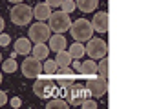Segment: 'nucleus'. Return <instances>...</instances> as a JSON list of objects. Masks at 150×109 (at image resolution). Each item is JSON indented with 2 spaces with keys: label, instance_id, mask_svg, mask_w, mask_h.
<instances>
[{
  "label": "nucleus",
  "instance_id": "3",
  "mask_svg": "<svg viewBox=\"0 0 150 109\" xmlns=\"http://www.w3.org/2000/svg\"><path fill=\"white\" fill-rule=\"evenodd\" d=\"M70 33L73 35V38L77 42H88L93 35V26L92 22L86 20V18H79L71 22V27H70Z\"/></svg>",
  "mask_w": 150,
  "mask_h": 109
},
{
  "label": "nucleus",
  "instance_id": "13",
  "mask_svg": "<svg viewBox=\"0 0 150 109\" xmlns=\"http://www.w3.org/2000/svg\"><path fill=\"white\" fill-rule=\"evenodd\" d=\"M79 73H81L82 76H95V75H97V64H95L93 58H90V60L82 62Z\"/></svg>",
  "mask_w": 150,
  "mask_h": 109
},
{
  "label": "nucleus",
  "instance_id": "21",
  "mask_svg": "<svg viewBox=\"0 0 150 109\" xmlns=\"http://www.w3.org/2000/svg\"><path fill=\"white\" fill-rule=\"evenodd\" d=\"M97 75L103 78H108V60L103 56V60L97 64Z\"/></svg>",
  "mask_w": 150,
  "mask_h": 109
},
{
  "label": "nucleus",
  "instance_id": "29",
  "mask_svg": "<svg viewBox=\"0 0 150 109\" xmlns=\"http://www.w3.org/2000/svg\"><path fill=\"white\" fill-rule=\"evenodd\" d=\"M71 64H73L75 73H79V71H81V64H82V62H81V60H75V62H71Z\"/></svg>",
  "mask_w": 150,
  "mask_h": 109
},
{
  "label": "nucleus",
  "instance_id": "23",
  "mask_svg": "<svg viewBox=\"0 0 150 109\" xmlns=\"http://www.w3.org/2000/svg\"><path fill=\"white\" fill-rule=\"evenodd\" d=\"M61 9L66 11V13H73L77 9V4H75V0H62L61 2Z\"/></svg>",
  "mask_w": 150,
  "mask_h": 109
},
{
  "label": "nucleus",
  "instance_id": "16",
  "mask_svg": "<svg viewBox=\"0 0 150 109\" xmlns=\"http://www.w3.org/2000/svg\"><path fill=\"white\" fill-rule=\"evenodd\" d=\"M75 4H77V7L82 13H92V11H95L99 0H75Z\"/></svg>",
  "mask_w": 150,
  "mask_h": 109
},
{
  "label": "nucleus",
  "instance_id": "8",
  "mask_svg": "<svg viewBox=\"0 0 150 109\" xmlns=\"http://www.w3.org/2000/svg\"><path fill=\"white\" fill-rule=\"evenodd\" d=\"M106 42L101 40V38H90L88 40V46H86V53L90 58H93V60H97V58H103L106 56Z\"/></svg>",
  "mask_w": 150,
  "mask_h": 109
},
{
  "label": "nucleus",
  "instance_id": "32",
  "mask_svg": "<svg viewBox=\"0 0 150 109\" xmlns=\"http://www.w3.org/2000/svg\"><path fill=\"white\" fill-rule=\"evenodd\" d=\"M0 84H2V73H0Z\"/></svg>",
  "mask_w": 150,
  "mask_h": 109
},
{
  "label": "nucleus",
  "instance_id": "17",
  "mask_svg": "<svg viewBox=\"0 0 150 109\" xmlns=\"http://www.w3.org/2000/svg\"><path fill=\"white\" fill-rule=\"evenodd\" d=\"M68 53L71 55L73 60H81L82 55L86 53V47L82 46V42H75V44H71V46H70V51H68Z\"/></svg>",
  "mask_w": 150,
  "mask_h": 109
},
{
  "label": "nucleus",
  "instance_id": "4",
  "mask_svg": "<svg viewBox=\"0 0 150 109\" xmlns=\"http://www.w3.org/2000/svg\"><path fill=\"white\" fill-rule=\"evenodd\" d=\"M48 26H50L51 31H55V33H66V31H70V27H71L70 13H66L62 9L51 13V17L48 18Z\"/></svg>",
  "mask_w": 150,
  "mask_h": 109
},
{
  "label": "nucleus",
  "instance_id": "12",
  "mask_svg": "<svg viewBox=\"0 0 150 109\" xmlns=\"http://www.w3.org/2000/svg\"><path fill=\"white\" fill-rule=\"evenodd\" d=\"M50 49L53 51V53H59V51H62V49H66V38L61 35V33H57V35H53V36H50Z\"/></svg>",
  "mask_w": 150,
  "mask_h": 109
},
{
  "label": "nucleus",
  "instance_id": "9",
  "mask_svg": "<svg viewBox=\"0 0 150 109\" xmlns=\"http://www.w3.org/2000/svg\"><path fill=\"white\" fill-rule=\"evenodd\" d=\"M42 73V64L40 60H37L35 56H28L22 62V75L26 78H37Z\"/></svg>",
  "mask_w": 150,
  "mask_h": 109
},
{
  "label": "nucleus",
  "instance_id": "18",
  "mask_svg": "<svg viewBox=\"0 0 150 109\" xmlns=\"http://www.w3.org/2000/svg\"><path fill=\"white\" fill-rule=\"evenodd\" d=\"M71 60H73V58H71V55L68 53V51H59V53H57V56H55V62H57V65H59V67H66V65H70L71 64Z\"/></svg>",
  "mask_w": 150,
  "mask_h": 109
},
{
  "label": "nucleus",
  "instance_id": "26",
  "mask_svg": "<svg viewBox=\"0 0 150 109\" xmlns=\"http://www.w3.org/2000/svg\"><path fill=\"white\" fill-rule=\"evenodd\" d=\"M6 104H7V94L4 91H0V107L6 106Z\"/></svg>",
  "mask_w": 150,
  "mask_h": 109
},
{
  "label": "nucleus",
  "instance_id": "31",
  "mask_svg": "<svg viewBox=\"0 0 150 109\" xmlns=\"http://www.w3.org/2000/svg\"><path fill=\"white\" fill-rule=\"evenodd\" d=\"M9 2H13V4H20V2H24V0H9Z\"/></svg>",
  "mask_w": 150,
  "mask_h": 109
},
{
  "label": "nucleus",
  "instance_id": "6",
  "mask_svg": "<svg viewBox=\"0 0 150 109\" xmlns=\"http://www.w3.org/2000/svg\"><path fill=\"white\" fill-rule=\"evenodd\" d=\"M29 40L35 42V44H46L51 36V29L48 24H42V22H37L29 27Z\"/></svg>",
  "mask_w": 150,
  "mask_h": 109
},
{
  "label": "nucleus",
  "instance_id": "19",
  "mask_svg": "<svg viewBox=\"0 0 150 109\" xmlns=\"http://www.w3.org/2000/svg\"><path fill=\"white\" fill-rule=\"evenodd\" d=\"M46 107H48V109H68L70 104H68L64 98H48Z\"/></svg>",
  "mask_w": 150,
  "mask_h": 109
},
{
  "label": "nucleus",
  "instance_id": "28",
  "mask_svg": "<svg viewBox=\"0 0 150 109\" xmlns=\"http://www.w3.org/2000/svg\"><path fill=\"white\" fill-rule=\"evenodd\" d=\"M20 104H22V102H20V98H18V97L11 98V106H13V107H20Z\"/></svg>",
  "mask_w": 150,
  "mask_h": 109
},
{
  "label": "nucleus",
  "instance_id": "15",
  "mask_svg": "<svg viewBox=\"0 0 150 109\" xmlns=\"http://www.w3.org/2000/svg\"><path fill=\"white\" fill-rule=\"evenodd\" d=\"M31 53H33V56L37 58V60H46L48 55H50V47L46 46V44H35V46L31 47Z\"/></svg>",
  "mask_w": 150,
  "mask_h": 109
},
{
  "label": "nucleus",
  "instance_id": "1",
  "mask_svg": "<svg viewBox=\"0 0 150 109\" xmlns=\"http://www.w3.org/2000/svg\"><path fill=\"white\" fill-rule=\"evenodd\" d=\"M75 82V75H46V76H37V82L33 84V93L42 100L48 98H64L66 91Z\"/></svg>",
  "mask_w": 150,
  "mask_h": 109
},
{
  "label": "nucleus",
  "instance_id": "11",
  "mask_svg": "<svg viewBox=\"0 0 150 109\" xmlns=\"http://www.w3.org/2000/svg\"><path fill=\"white\" fill-rule=\"evenodd\" d=\"M33 17L37 20H48L51 17V6H48L46 2H42V4H37L33 7Z\"/></svg>",
  "mask_w": 150,
  "mask_h": 109
},
{
  "label": "nucleus",
  "instance_id": "30",
  "mask_svg": "<svg viewBox=\"0 0 150 109\" xmlns=\"http://www.w3.org/2000/svg\"><path fill=\"white\" fill-rule=\"evenodd\" d=\"M2 31H4V18L0 17V33H2Z\"/></svg>",
  "mask_w": 150,
  "mask_h": 109
},
{
  "label": "nucleus",
  "instance_id": "7",
  "mask_svg": "<svg viewBox=\"0 0 150 109\" xmlns=\"http://www.w3.org/2000/svg\"><path fill=\"white\" fill-rule=\"evenodd\" d=\"M86 87H88V91L90 94H92V98H101L106 94L108 91V82H106V78H88L86 80Z\"/></svg>",
  "mask_w": 150,
  "mask_h": 109
},
{
  "label": "nucleus",
  "instance_id": "14",
  "mask_svg": "<svg viewBox=\"0 0 150 109\" xmlns=\"http://www.w3.org/2000/svg\"><path fill=\"white\" fill-rule=\"evenodd\" d=\"M15 53L17 55H29L31 53V42H29V38H18L15 42Z\"/></svg>",
  "mask_w": 150,
  "mask_h": 109
},
{
  "label": "nucleus",
  "instance_id": "5",
  "mask_svg": "<svg viewBox=\"0 0 150 109\" xmlns=\"http://www.w3.org/2000/svg\"><path fill=\"white\" fill-rule=\"evenodd\" d=\"M9 17L13 20V24H17V26H28L29 20H31V17H33V9L29 6L20 2L18 6H15L13 9H11Z\"/></svg>",
  "mask_w": 150,
  "mask_h": 109
},
{
  "label": "nucleus",
  "instance_id": "25",
  "mask_svg": "<svg viewBox=\"0 0 150 109\" xmlns=\"http://www.w3.org/2000/svg\"><path fill=\"white\" fill-rule=\"evenodd\" d=\"M9 42H11L9 35H0V46H7Z\"/></svg>",
  "mask_w": 150,
  "mask_h": 109
},
{
  "label": "nucleus",
  "instance_id": "2",
  "mask_svg": "<svg viewBox=\"0 0 150 109\" xmlns=\"http://www.w3.org/2000/svg\"><path fill=\"white\" fill-rule=\"evenodd\" d=\"M90 97H92V94H90V91H88L86 84L73 82V84L70 85V89L66 91L64 100L68 102V104H70L71 107H77V106H81L82 102H84L86 98H90Z\"/></svg>",
  "mask_w": 150,
  "mask_h": 109
},
{
  "label": "nucleus",
  "instance_id": "22",
  "mask_svg": "<svg viewBox=\"0 0 150 109\" xmlns=\"http://www.w3.org/2000/svg\"><path fill=\"white\" fill-rule=\"evenodd\" d=\"M2 69H4V73H15L18 69V64L13 60V58H7V60L2 64Z\"/></svg>",
  "mask_w": 150,
  "mask_h": 109
},
{
  "label": "nucleus",
  "instance_id": "24",
  "mask_svg": "<svg viewBox=\"0 0 150 109\" xmlns=\"http://www.w3.org/2000/svg\"><path fill=\"white\" fill-rule=\"evenodd\" d=\"M81 107H82V109H95V107H97V102H95V98L90 97V98H86V100L81 104Z\"/></svg>",
  "mask_w": 150,
  "mask_h": 109
},
{
  "label": "nucleus",
  "instance_id": "10",
  "mask_svg": "<svg viewBox=\"0 0 150 109\" xmlns=\"http://www.w3.org/2000/svg\"><path fill=\"white\" fill-rule=\"evenodd\" d=\"M92 26H93V31L106 33L108 31V13H104V11L95 13V17L92 18Z\"/></svg>",
  "mask_w": 150,
  "mask_h": 109
},
{
  "label": "nucleus",
  "instance_id": "20",
  "mask_svg": "<svg viewBox=\"0 0 150 109\" xmlns=\"http://www.w3.org/2000/svg\"><path fill=\"white\" fill-rule=\"evenodd\" d=\"M57 71H59V65L55 60H46L42 64V73H46V75H53Z\"/></svg>",
  "mask_w": 150,
  "mask_h": 109
},
{
  "label": "nucleus",
  "instance_id": "33",
  "mask_svg": "<svg viewBox=\"0 0 150 109\" xmlns=\"http://www.w3.org/2000/svg\"><path fill=\"white\" fill-rule=\"evenodd\" d=\"M0 64H2V53H0Z\"/></svg>",
  "mask_w": 150,
  "mask_h": 109
},
{
  "label": "nucleus",
  "instance_id": "27",
  "mask_svg": "<svg viewBox=\"0 0 150 109\" xmlns=\"http://www.w3.org/2000/svg\"><path fill=\"white\" fill-rule=\"evenodd\" d=\"M61 2H62V0H46V4H48V6H51V7L61 6Z\"/></svg>",
  "mask_w": 150,
  "mask_h": 109
}]
</instances>
